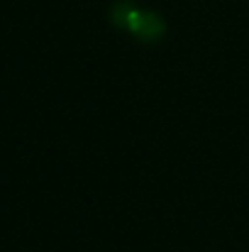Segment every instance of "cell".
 Here are the masks:
<instances>
[{
	"instance_id": "1",
	"label": "cell",
	"mask_w": 249,
	"mask_h": 252,
	"mask_svg": "<svg viewBox=\"0 0 249 252\" xmlns=\"http://www.w3.org/2000/svg\"><path fill=\"white\" fill-rule=\"evenodd\" d=\"M110 20L115 27L125 30L139 42L154 44L166 34V22L154 10H147L130 0H115L110 5Z\"/></svg>"
}]
</instances>
